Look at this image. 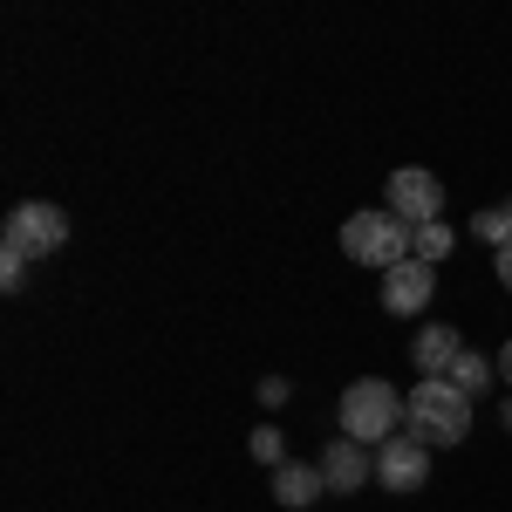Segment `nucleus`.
Masks as SVG:
<instances>
[{
  "label": "nucleus",
  "instance_id": "obj_1",
  "mask_svg": "<svg viewBox=\"0 0 512 512\" xmlns=\"http://www.w3.org/2000/svg\"><path fill=\"white\" fill-rule=\"evenodd\" d=\"M410 233L417 226H403L390 205H362V212H349L342 219V253H349L355 267H369V274H390V267H403L410 260Z\"/></svg>",
  "mask_w": 512,
  "mask_h": 512
},
{
  "label": "nucleus",
  "instance_id": "obj_2",
  "mask_svg": "<svg viewBox=\"0 0 512 512\" xmlns=\"http://www.w3.org/2000/svg\"><path fill=\"white\" fill-rule=\"evenodd\" d=\"M403 403H410V437H424L431 451L472 437V396L458 390V383H444V376H424Z\"/></svg>",
  "mask_w": 512,
  "mask_h": 512
},
{
  "label": "nucleus",
  "instance_id": "obj_3",
  "mask_svg": "<svg viewBox=\"0 0 512 512\" xmlns=\"http://www.w3.org/2000/svg\"><path fill=\"white\" fill-rule=\"evenodd\" d=\"M342 437H355V444H390L396 424H410V403L383 383V376H362V383H349L342 390Z\"/></svg>",
  "mask_w": 512,
  "mask_h": 512
},
{
  "label": "nucleus",
  "instance_id": "obj_4",
  "mask_svg": "<svg viewBox=\"0 0 512 512\" xmlns=\"http://www.w3.org/2000/svg\"><path fill=\"white\" fill-rule=\"evenodd\" d=\"M69 246V212L62 205H48V198H21L14 212H7V226H0V253H14V260H48V253H62Z\"/></svg>",
  "mask_w": 512,
  "mask_h": 512
},
{
  "label": "nucleus",
  "instance_id": "obj_5",
  "mask_svg": "<svg viewBox=\"0 0 512 512\" xmlns=\"http://www.w3.org/2000/svg\"><path fill=\"white\" fill-rule=\"evenodd\" d=\"M383 205H390L403 226H431V219H444V185H437L424 164H396L390 185H383Z\"/></svg>",
  "mask_w": 512,
  "mask_h": 512
},
{
  "label": "nucleus",
  "instance_id": "obj_6",
  "mask_svg": "<svg viewBox=\"0 0 512 512\" xmlns=\"http://www.w3.org/2000/svg\"><path fill=\"white\" fill-rule=\"evenodd\" d=\"M376 485H383V492H424V485H431V444H424V437H390V444H376Z\"/></svg>",
  "mask_w": 512,
  "mask_h": 512
},
{
  "label": "nucleus",
  "instance_id": "obj_7",
  "mask_svg": "<svg viewBox=\"0 0 512 512\" xmlns=\"http://www.w3.org/2000/svg\"><path fill=\"white\" fill-rule=\"evenodd\" d=\"M321 478H328V492H362V485L376 478V451L355 444V437H335V444L321 451Z\"/></svg>",
  "mask_w": 512,
  "mask_h": 512
},
{
  "label": "nucleus",
  "instance_id": "obj_8",
  "mask_svg": "<svg viewBox=\"0 0 512 512\" xmlns=\"http://www.w3.org/2000/svg\"><path fill=\"white\" fill-rule=\"evenodd\" d=\"M431 294H437V274L424 260H403V267L383 274V308H390V315H424Z\"/></svg>",
  "mask_w": 512,
  "mask_h": 512
},
{
  "label": "nucleus",
  "instance_id": "obj_9",
  "mask_svg": "<svg viewBox=\"0 0 512 512\" xmlns=\"http://www.w3.org/2000/svg\"><path fill=\"white\" fill-rule=\"evenodd\" d=\"M465 355V335L458 328H444V321H424L417 328V342H410V362H417V376H451V362Z\"/></svg>",
  "mask_w": 512,
  "mask_h": 512
},
{
  "label": "nucleus",
  "instance_id": "obj_10",
  "mask_svg": "<svg viewBox=\"0 0 512 512\" xmlns=\"http://www.w3.org/2000/svg\"><path fill=\"white\" fill-rule=\"evenodd\" d=\"M321 492H328V478H321V465H301V458H287L274 472V499L287 512H301V506H315Z\"/></svg>",
  "mask_w": 512,
  "mask_h": 512
},
{
  "label": "nucleus",
  "instance_id": "obj_11",
  "mask_svg": "<svg viewBox=\"0 0 512 512\" xmlns=\"http://www.w3.org/2000/svg\"><path fill=\"white\" fill-rule=\"evenodd\" d=\"M451 246H458V233H451L444 219H431V226H417V233H410V260L437 267V260H451Z\"/></svg>",
  "mask_w": 512,
  "mask_h": 512
},
{
  "label": "nucleus",
  "instance_id": "obj_12",
  "mask_svg": "<svg viewBox=\"0 0 512 512\" xmlns=\"http://www.w3.org/2000/svg\"><path fill=\"white\" fill-rule=\"evenodd\" d=\"M478 239H485L492 253H512V198H506V205H485V212H478Z\"/></svg>",
  "mask_w": 512,
  "mask_h": 512
},
{
  "label": "nucleus",
  "instance_id": "obj_13",
  "mask_svg": "<svg viewBox=\"0 0 512 512\" xmlns=\"http://www.w3.org/2000/svg\"><path fill=\"white\" fill-rule=\"evenodd\" d=\"M492 369H499V362H485V355H472V349H465L458 362H451V376H444V383H458L465 396H478L485 383H492Z\"/></svg>",
  "mask_w": 512,
  "mask_h": 512
},
{
  "label": "nucleus",
  "instance_id": "obj_14",
  "mask_svg": "<svg viewBox=\"0 0 512 512\" xmlns=\"http://www.w3.org/2000/svg\"><path fill=\"white\" fill-rule=\"evenodd\" d=\"M246 458H253V465H267V472H280V465H287V437H280L274 424H260V431L246 437Z\"/></svg>",
  "mask_w": 512,
  "mask_h": 512
},
{
  "label": "nucleus",
  "instance_id": "obj_15",
  "mask_svg": "<svg viewBox=\"0 0 512 512\" xmlns=\"http://www.w3.org/2000/svg\"><path fill=\"white\" fill-rule=\"evenodd\" d=\"M0 287H7V294H21V287H28V260L0 253Z\"/></svg>",
  "mask_w": 512,
  "mask_h": 512
},
{
  "label": "nucleus",
  "instance_id": "obj_16",
  "mask_svg": "<svg viewBox=\"0 0 512 512\" xmlns=\"http://www.w3.org/2000/svg\"><path fill=\"white\" fill-rule=\"evenodd\" d=\"M287 396H294V383H287V376H260V403H267V410H280Z\"/></svg>",
  "mask_w": 512,
  "mask_h": 512
},
{
  "label": "nucleus",
  "instance_id": "obj_17",
  "mask_svg": "<svg viewBox=\"0 0 512 512\" xmlns=\"http://www.w3.org/2000/svg\"><path fill=\"white\" fill-rule=\"evenodd\" d=\"M492 274H499V287L512 294V253H492Z\"/></svg>",
  "mask_w": 512,
  "mask_h": 512
},
{
  "label": "nucleus",
  "instance_id": "obj_18",
  "mask_svg": "<svg viewBox=\"0 0 512 512\" xmlns=\"http://www.w3.org/2000/svg\"><path fill=\"white\" fill-rule=\"evenodd\" d=\"M499 376H506V383H512V342H506V349H499Z\"/></svg>",
  "mask_w": 512,
  "mask_h": 512
},
{
  "label": "nucleus",
  "instance_id": "obj_19",
  "mask_svg": "<svg viewBox=\"0 0 512 512\" xmlns=\"http://www.w3.org/2000/svg\"><path fill=\"white\" fill-rule=\"evenodd\" d=\"M499 424H506V431H512V396H506V410H499Z\"/></svg>",
  "mask_w": 512,
  "mask_h": 512
}]
</instances>
